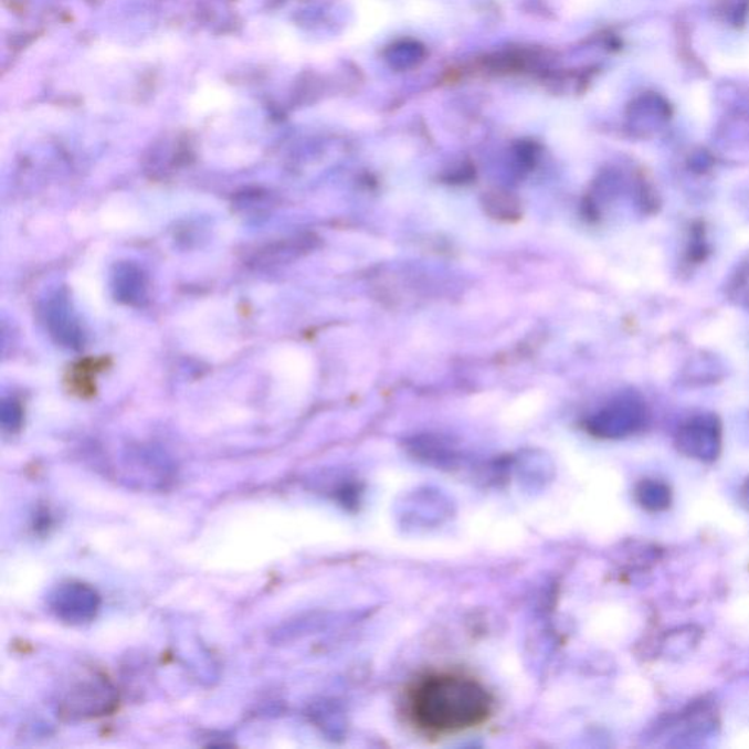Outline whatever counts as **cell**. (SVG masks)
<instances>
[{"instance_id": "3", "label": "cell", "mask_w": 749, "mask_h": 749, "mask_svg": "<svg viewBox=\"0 0 749 749\" xmlns=\"http://www.w3.org/2000/svg\"><path fill=\"white\" fill-rule=\"evenodd\" d=\"M101 604L102 599L97 590L78 581L57 586L49 595V608L53 615L72 625L93 621Z\"/></svg>"}, {"instance_id": "2", "label": "cell", "mask_w": 749, "mask_h": 749, "mask_svg": "<svg viewBox=\"0 0 749 749\" xmlns=\"http://www.w3.org/2000/svg\"><path fill=\"white\" fill-rule=\"evenodd\" d=\"M117 693L103 676H89L72 685L59 704V713L67 720L96 719L115 710Z\"/></svg>"}, {"instance_id": "4", "label": "cell", "mask_w": 749, "mask_h": 749, "mask_svg": "<svg viewBox=\"0 0 749 749\" xmlns=\"http://www.w3.org/2000/svg\"><path fill=\"white\" fill-rule=\"evenodd\" d=\"M640 494H642L643 505L654 509V511L666 508L669 505V490L665 486L658 485V483L650 482L647 485H643V490Z\"/></svg>"}, {"instance_id": "1", "label": "cell", "mask_w": 749, "mask_h": 749, "mask_svg": "<svg viewBox=\"0 0 749 749\" xmlns=\"http://www.w3.org/2000/svg\"><path fill=\"white\" fill-rule=\"evenodd\" d=\"M495 699L486 685L460 671H432L409 685L405 717L429 738H446L489 721Z\"/></svg>"}]
</instances>
